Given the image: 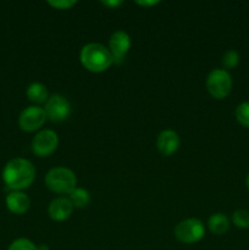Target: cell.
Instances as JSON below:
<instances>
[{
	"mask_svg": "<svg viewBox=\"0 0 249 250\" xmlns=\"http://www.w3.org/2000/svg\"><path fill=\"white\" fill-rule=\"evenodd\" d=\"M2 181L11 190H23L28 188L36 178V167L24 158H14L2 168Z\"/></svg>",
	"mask_w": 249,
	"mask_h": 250,
	"instance_id": "1",
	"label": "cell"
},
{
	"mask_svg": "<svg viewBox=\"0 0 249 250\" xmlns=\"http://www.w3.org/2000/svg\"><path fill=\"white\" fill-rule=\"evenodd\" d=\"M80 60L85 70L94 73L104 72L114 63L109 49L100 43L85 44L81 50Z\"/></svg>",
	"mask_w": 249,
	"mask_h": 250,
	"instance_id": "2",
	"label": "cell"
},
{
	"mask_svg": "<svg viewBox=\"0 0 249 250\" xmlns=\"http://www.w3.org/2000/svg\"><path fill=\"white\" fill-rule=\"evenodd\" d=\"M44 182L48 189L56 194H68L77 188V177L75 172L65 166L50 168L45 175Z\"/></svg>",
	"mask_w": 249,
	"mask_h": 250,
	"instance_id": "3",
	"label": "cell"
},
{
	"mask_svg": "<svg viewBox=\"0 0 249 250\" xmlns=\"http://www.w3.org/2000/svg\"><path fill=\"white\" fill-rule=\"evenodd\" d=\"M205 236V227L200 220L189 217L178 222L175 227V237L185 244H194Z\"/></svg>",
	"mask_w": 249,
	"mask_h": 250,
	"instance_id": "4",
	"label": "cell"
},
{
	"mask_svg": "<svg viewBox=\"0 0 249 250\" xmlns=\"http://www.w3.org/2000/svg\"><path fill=\"white\" fill-rule=\"evenodd\" d=\"M207 88L215 99H225L232 90V77L228 71L215 68L208 75Z\"/></svg>",
	"mask_w": 249,
	"mask_h": 250,
	"instance_id": "5",
	"label": "cell"
},
{
	"mask_svg": "<svg viewBox=\"0 0 249 250\" xmlns=\"http://www.w3.org/2000/svg\"><path fill=\"white\" fill-rule=\"evenodd\" d=\"M59 136L53 129H43L32 139V151L39 158L51 155L58 149Z\"/></svg>",
	"mask_w": 249,
	"mask_h": 250,
	"instance_id": "6",
	"label": "cell"
},
{
	"mask_svg": "<svg viewBox=\"0 0 249 250\" xmlns=\"http://www.w3.org/2000/svg\"><path fill=\"white\" fill-rule=\"evenodd\" d=\"M46 114L44 107L31 105L22 110L19 117V126L24 132L38 131L46 121Z\"/></svg>",
	"mask_w": 249,
	"mask_h": 250,
	"instance_id": "7",
	"label": "cell"
},
{
	"mask_svg": "<svg viewBox=\"0 0 249 250\" xmlns=\"http://www.w3.org/2000/svg\"><path fill=\"white\" fill-rule=\"evenodd\" d=\"M46 117L53 122H61L67 119L71 114V104L66 97L61 94H53L46 100L45 106Z\"/></svg>",
	"mask_w": 249,
	"mask_h": 250,
	"instance_id": "8",
	"label": "cell"
},
{
	"mask_svg": "<svg viewBox=\"0 0 249 250\" xmlns=\"http://www.w3.org/2000/svg\"><path fill=\"white\" fill-rule=\"evenodd\" d=\"M131 37L122 29L114 32L109 39V51L112 56L114 63H121L131 49Z\"/></svg>",
	"mask_w": 249,
	"mask_h": 250,
	"instance_id": "9",
	"label": "cell"
},
{
	"mask_svg": "<svg viewBox=\"0 0 249 250\" xmlns=\"http://www.w3.org/2000/svg\"><path fill=\"white\" fill-rule=\"evenodd\" d=\"M181 144L180 136L173 129H164L159 133L156 146L163 155L170 156L178 150Z\"/></svg>",
	"mask_w": 249,
	"mask_h": 250,
	"instance_id": "10",
	"label": "cell"
},
{
	"mask_svg": "<svg viewBox=\"0 0 249 250\" xmlns=\"http://www.w3.org/2000/svg\"><path fill=\"white\" fill-rule=\"evenodd\" d=\"M73 205L71 200L66 197H58L49 204L48 214L54 221H65L72 215Z\"/></svg>",
	"mask_w": 249,
	"mask_h": 250,
	"instance_id": "11",
	"label": "cell"
},
{
	"mask_svg": "<svg viewBox=\"0 0 249 250\" xmlns=\"http://www.w3.org/2000/svg\"><path fill=\"white\" fill-rule=\"evenodd\" d=\"M5 204L10 212L15 215H23L31 207V199L22 190H11L6 195Z\"/></svg>",
	"mask_w": 249,
	"mask_h": 250,
	"instance_id": "12",
	"label": "cell"
},
{
	"mask_svg": "<svg viewBox=\"0 0 249 250\" xmlns=\"http://www.w3.org/2000/svg\"><path fill=\"white\" fill-rule=\"evenodd\" d=\"M208 227L210 231L216 236H222L226 233L229 229V220L222 212H216V214L211 215L208 220Z\"/></svg>",
	"mask_w": 249,
	"mask_h": 250,
	"instance_id": "13",
	"label": "cell"
},
{
	"mask_svg": "<svg viewBox=\"0 0 249 250\" xmlns=\"http://www.w3.org/2000/svg\"><path fill=\"white\" fill-rule=\"evenodd\" d=\"M26 95L28 100L36 104H42V103H46L49 99V92L46 89L45 85L43 83L33 82L27 87Z\"/></svg>",
	"mask_w": 249,
	"mask_h": 250,
	"instance_id": "14",
	"label": "cell"
},
{
	"mask_svg": "<svg viewBox=\"0 0 249 250\" xmlns=\"http://www.w3.org/2000/svg\"><path fill=\"white\" fill-rule=\"evenodd\" d=\"M68 199L72 203L73 208H78V209H83V208L88 207L90 202V194L87 189L84 188H76L72 193L70 194Z\"/></svg>",
	"mask_w": 249,
	"mask_h": 250,
	"instance_id": "15",
	"label": "cell"
},
{
	"mask_svg": "<svg viewBox=\"0 0 249 250\" xmlns=\"http://www.w3.org/2000/svg\"><path fill=\"white\" fill-rule=\"evenodd\" d=\"M221 63L224 66V70H232L239 63V54L234 49H229L222 55Z\"/></svg>",
	"mask_w": 249,
	"mask_h": 250,
	"instance_id": "16",
	"label": "cell"
},
{
	"mask_svg": "<svg viewBox=\"0 0 249 250\" xmlns=\"http://www.w3.org/2000/svg\"><path fill=\"white\" fill-rule=\"evenodd\" d=\"M232 222L236 227L242 229H249V211L244 209H238L232 215Z\"/></svg>",
	"mask_w": 249,
	"mask_h": 250,
	"instance_id": "17",
	"label": "cell"
},
{
	"mask_svg": "<svg viewBox=\"0 0 249 250\" xmlns=\"http://www.w3.org/2000/svg\"><path fill=\"white\" fill-rule=\"evenodd\" d=\"M236 119L242 126L249 128V102H243L237 106Z\"/></svg>",
	"mask_w": 249,
	"mask_h": 250,
	"instance_id": "18",
	"label": "cell"
},
{
	"mask_svg": "<svg viewBox=\"0 0 249 250\" xmlns=\"http://www.w3.org/2000/svg\"><path fill=\"white\" fill-rule=\"evenodd\" d=\"M7 250H38V247L27 238H17L9 246Z\"/></svg>",
	"mask_w": 249,
	"mask_h": 250,
	"instance_id": "19",
	"label": "cell"
},
{
	"mask_svg": "<svg viewBox=\"0 0 249 250\" xmlns=\"http://www.w3.org/2000/svg\"><path fill=\"white\" fill-rule=\"evenodd\" d=\"M48 4L56 10H68L77 4L76 0H49Z\"/></svg>",
	"mask_w": 249,
	"mask_h": 250,
	"instance_id": "20",
	"label": "cell"
},
{
	"mask_svg": "<svg viewBox=\"0 0 249 250\" xmlns=\"http://www.w3.org/2000/svg\"><path fill=\"white\" fill-rule=\"evenodd\" d=\"M103 5L107 7H117L122 4L121 0H106V1H102Z\"/></svg>",
	"mask_w": 249,
	"mask_h": 250,
	"instance_id": "21",
	"label": "cell"
},
{
	"mask_svg": "<svg viewBox=\"0 0 249 250\" xmlns=\"http://www.w3.org/2000/svg\"><path fill=\"white\" fill-rule=\"evenodd\" d=\"M159 0H150V1H146V0H144V1H141V0H139V1H137V4L138 5H141V6H154V5H156V4H159Z\"/></svg>",
	"mask_w": 249,
	"mask_h": 250,
	"instance_id": "22",
	"label": "cell"
},
{
	"mask_svg": "<svg viewBox=\"0 0 249 250\" xmlns=\"http://www.w3.org/2000/svg\"><path fill=\"white\" fill-rule=\"evenodd\" d=\"M38 250H49V247L45 246V244H42V246L38 247Z\"/></svg>",
	"mask_w": 249,
	"mask_h": 250,
	"instance_id": "23",
	"label": "cell"
},
{
	"mask_svg": "<svg viewBox=\"0 0 249 250\" xmlns=\"http://www.w3.org/2000/svg\"><path fill=\"white\" fill-rule=\"evenodd\" d=\"M246 185H247V188L249 189V175L247 176V180H246Z\"/></svg>",
	"mask_w": 249,
	"mask_h": 250,
	"instance_id": "24",
	"label": "cell"
}]
</instances>
